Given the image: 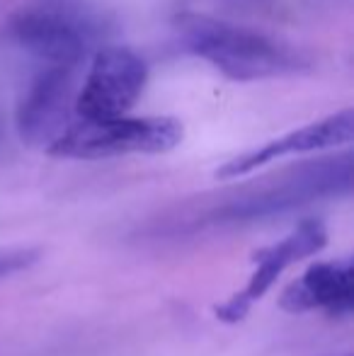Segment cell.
Here are the masks:
<instances>
[{"label": "cell", "instance_id": "6da1fadb", "mask_svg": "<svg viewBox=\"0 0 354 356\" xmlns=\"http://www.w3.org/2000/svg\"><path fill=\"white\" fill-rule=\"evenodd\" d=\"M352 192V155L342 153L335 158H321L301 163L260 182L246 184L241 189L223 194L216 204H209L202 211H192L182 218L187 233L221 225L255 223L272 216H282L293 209L308 207L321 199L347 197Z\"/></svg>", "mask_w": 354, "mask_h": 356}, {"label": "cell", "instance_id": "7a4b0ae2", "mask_svg": "<svg viewBox=\"0 0 354 356\" xmlns=\"http://www.w3.org/2000/svg\"><path fill=\"white\" fill-rule=\"evenodd\" d=\"M179 39L192 56L236 83L291 78L313 68V58L284 39L204 15L179 19Z\"/></svg>", "mask_w": 354, "mask_h": 356}, {"label": "cell", "instance_id": "3957f363", "mask_svg": "<svg viewBox=\"0 0 354 356\" xmlns=\"http://www.w3.org/2000/svg\"><path fill=\"white\" fill-rule=\"evenodd\" d=\"M184 129L175 117H119L109 122H78L44 153L58 160H104L119 155H161L182 143Z\"/></svg>", "mask_w": 354, "mask_h": 356}, {"label": "cell", "instance_id": "277c9868", "mask_svg": "<svg viewBox=\"0 0 354 356\" xmlns=\"http://www.w3.org/2000/svg\"><path fill=\"white\" fill-rule=\"evenodd\" d=\"M10 34L42 66L76 71L97 42L99 22L71 5L42 3L15 13L10 19Z\"/></svg>", "mask_w": 354, "mask_h": 356}, {"label": "cell", "instance_id": "5b68a950", "mask_svg": "<svg viewBox=\"0 0 354 356\" xmlns=\"http://www.w3.org/2000/svg\"><path fill=\"white\" fill-rule=\"evenodd\" d=\"M148 83V66L129 47H102L92 54L81 90L73 99L78 122H109L127 117L141 99Z\"/></svg>", "mask_w": 354, "mask_h": 356}, {"label": "cell", "instance_id": "8992f818", "mask_svg": "<svg viewBox=\"0 0 354 356\" xmlns=\"http://www.w3.org/2000/svg\"><path fill=\"white\" fill-rule=\"evenodd\" d=\"M328 245V230L321 218H306L296 225L289 235H284L279 243L267 245L252 254L255 272L250 274L246 289L233 293L223 305L216 308V318L223 323H241L250 308L277 284V279L287 272L291 264L321 252Z\"/></svg>", "mask_w": 354, "mask_h": 356}, {"label": "cell", "instance_id": "52a82bcc", "mask_svg": "<svg viewBox=\"0 0 354 356\" xmlns=\"http://www.w3.org/2000/svg\"><path fill=\"white\" fill-rule=\"evenodd\" d=\"M73 68L42 66L15 109V129L27 145L47 150L73 122Z\"/></svg>", "mask_w": 354, "mask_h": 356}, {"label": "cell", "instance_id": "ba28073f", "mask_svg": "<svg viewBox=\"0 0 354 356\" xmlns=\"http://www.w3.org/2000/svg\"><path fill=\"white\" fill-rule=\"evenodd\" d=\"M352 136H354L352 109H342V112L328 114V117L306 124V127L293 129V131L284 134V136L274 138V141H267L260 148H252L236 155V158H231L228 163H223L216 170V179H238L265 168V165L274 163V160L350 145Z\"/></svg>", "mask_w": 354, "mask_h": 356}, {"label": "cell", "instance_id": "9c48e42d", "mask_svg": "<svg viewBox=\"0 0 354 356\" xmlns=\"http://www.w3.org/2000/svg\"><path fill=\"white\" fill-rule=\"evenodd\" d=\"M287 313L323 310L330 318L350 315L354 308V267L352 259H332L308 267L289 284L279 300Z\"/></svg>", "mask_w": 354, "mask_h": 356}, {"label": "cell", "instance_id": "30bf717a", "mask_svg": "<svg viewBox=\"0 0 354 356\" xmlns=\"http://www.w3.org/2000/svg\"><path fill=\"white\" fill-rule=\"evenodd\" d=\"M42 252L37 248H15L0 250V279H8L13 274H19L39 262Z\"/></svg>", "mask_w": 354, "mask_h": 356}]
</instances>
